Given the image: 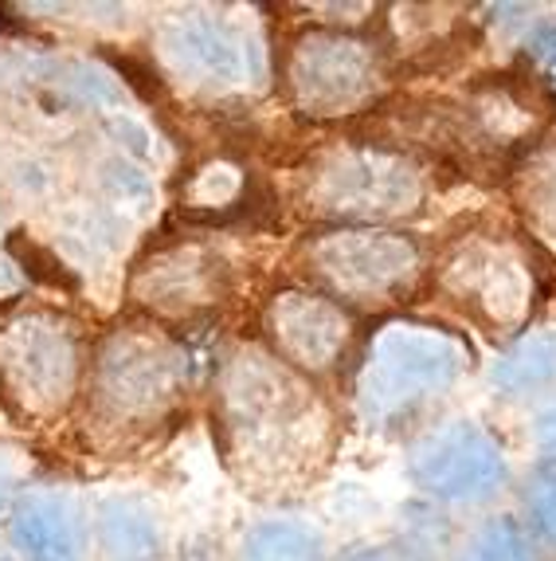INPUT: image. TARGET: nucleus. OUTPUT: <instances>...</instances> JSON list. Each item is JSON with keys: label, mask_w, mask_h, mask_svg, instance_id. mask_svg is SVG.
<instances>
[{"label": "nucleus", "mask_w": 556, "mask_h": 561, "mask_svg": "<svg viewBox=\"0 0 556 561\" xmlns=\"http://www.w3.org/2000/svg\"><path fill=\"white\" fill-rule=\"evenodd\" d=\"M431 287L466 322L490 337L525 334L541 299L537 255L521 236L501 228H471L454 236L431 263Z\"/></svg>", "instance_id": "39448f33"}, {"label": "nucleus", "mask_w": 556, "mask_h": 561, "mask_svg": "<svg viewBox=\"0 0 556 561\" xmlns=\"http://www.w3.org/2000/svg\"><path fill=\"white\" fill-rule=\"evenodd\" d=\"M510 197L525 232L556 255V138L537 141L513 161Z\"/></svg>", "instance_id": "4468645a"}, {"label": "nucleus", "mask_w": 556, "mask_h": 561, "mask_svg": "<svg viewBox=\"0 0 556 561\" xmlns=\"http://www.w3.org/2000/svg\"><path fill=\"white\" fill-rule=\"evenodd\" d=\"M525 506L533 530L548 546H556V463H545V468L533 471V479L525 486Z\"/></svg>", "instance_id": "aec40b11"}, {"label": "nucleus", "mask_w": 556, "mask_h": 561, "mask_svg": "<svg viewBox=\"0 0 556 561\" xmlns=\"http://www.w3.org/2000/svg\"><path fill=\"white\" fill-rule=\"evenodd\" d=\"M459 561H537V542L518 518H490L466 538Z\"/></svg>", "instance_id": "6ab92c4d"}, {"label": "nucleus", "mask_w": 556, "mask_h": 561, "mask_svg": "<svg viewBox=\"0 0 556 561\" xmlns=\"http://www.w3.org/2000/svg\"><path fill=\"white\" fill-rule=\"evenodd\" d=\"M9 538L24 561H83L86 518L67 495L32 491L12 506Z\"/></svg>", "instance_id": "ddd939ff"}, {"label": "nucleus", "mask_w": 556, "mask_h": 561, "mask_svg": "<svg viewBox=\"0 0 556 561\" xmlns=\"http://www.w3.org/2000/svg\"><path fill=\"white\" fill-rule=\"evenodd\" d=\"M158 59L169 83L188 94L228 99L259 83V47L240 24L216 12H173L158 24Z\"/></svg>", "instance_id": "9d476101"}, {"label": "nucleus", "mask_w": 556, "mask_h": 561, "mask_svg": "<svg viewBox=\"0 0 556 561\" xmlns=\"http://www.w3.org/2000/svg\"><path fill=\"white\" fill-rule=\"evenodd\" d=\"M240 561H325V542L306 523L267 518L243 534Z\"/></svg>", "instance_id": "a211bd4d"}, {"label": "nucleus", "mask_w": 556, "mask_h": 561, "mask_svg": "<svg viewBox=\"0 0 556 561\" xmlns=\"http://www.w3.org/2000/svg\"><path fill=\"white\" fill-rule=\"evenodd\" d=\"M126 299L141 319L158 327H193L212 319L232 299V267L216 243L196 236H165L149 243L146 255L130 267Z\"/></svg>", "instance_id": "1a4fd4ad"}, {"label": "nucleus", "mask_w": 556, "mask_h": 561, "mask_svg": "<svg viewBox=\"0 0 556 561\" xmlns=\"http://www.w3.org/2000/svg\"><path fill=\"white\" fill-rule=\"evenodd\" d=\"M9 495H12V476H9V468H4V459H0V511L9 506Z\"/></svg>", "instance_id": "a878e982"}, {"label": "nucleus", "mask_w": 556, "mask_h": 561, "mask_svg": "<svg viewBox=\"0 0 556 561\" xmlns=\"http://www.w3.org/2000/svg\"><path fill=\"white\" fill-rule=\"evenodd\" d=\"M310 287L341 307H389L419 287L427 248L416 236L381 225H334L298 248Z\"/></svg>", "instance_id": "6e6552de"}, {"label": "nucleus", "mask_w": 556, "mask_h": 561, "mask_svg": "<svg viewBox=\"0 0 556 561\" xmlns=\"http://www.w3.org/2000/svg\"><path fill=\"white\" fill-rule=\"evenodd\" d=\"M471 342L436 322L392 319L364 342L352 369V409L369 428H399L451 389L471 365Z\"/></svg>", "instance_id": "7ed1b4c3"}, {"label": "nucleus", "mask_w": 556, "mask_h": 561, "mask_svg": "<svg viewBox=\"0 0 556 561\" xmlns=\"http://www.w3.org/2000/svg\"><path fill=\"white\" fill-rule=\"evenodd\" d=\"M212 436L235 483L275 499L314 483L334 459L337 412L263 342H240L216 369Z\"/></svg>", "instance_id": "f257e3e1"}, {"label": "nucleus", "mask_w": 556, "mask_h": 561, "mask_svg": "<svg viewBox=\"0 0 556 561\" xmlns=\"http://www.w3.org/2000/svg\"><path fill=\"white\" fill-rule=\"evenodd\" d=\"M287 106L302 118L337 122L369 114L389 87V51L369 32L310 24L278 59Z\"/></svg>", "instance_id": "423d86ee"}, {"label": "nucleus", "mask_w": 556, "mask_h": 561, "mask_svg": "<svg viewBox=\"0 0 556 561\" xmlns=\"http://www.w3.org/2000/svg\"><path fill=\"white\" fill-rule=\"evenodd\" d=\"M341 561H427V558L412 550V546H364V550L345 553Z\"/></svg>", "instance_id": "4be33fe9"}, {"label": "nucleus", "mask_w": 556, "mask_h": 561, "mask_svg": "<svg viewBox=\"0 0 556 561\" xmlns=\"http://www.w3.org/2000/svg\"><path fill=\"white\" fill-rule=\"evenodd\" d=\"M247 201H251L247 169L232 158H212L193 169L185 197H181V208H185L188 220H220V216L243 208Z\"/></svg>", "instance_id": "f3484780"}, {"label": "nucleus", "mask_w": 556, "mask_h": 561, "mask_svg": "<svg viewBox=\"0 0 556 561\" xmlns=\"http://www.w3.org/2000/svg\"><path fill=\"white\" fill-rule=\"evenodd\" d=\"M91 337L56 307L20 310L0 322V404L24 428L63 421L83 393Z\"/></svg>", "instance_id": "20e7f679"}, {"label": "nucleus", "mask_w": 556, "mask_h": 561, "mask_svg": "<svg viewBox=\"0 0 556 561\" xmlns=\"http://www.w3.org/2000/svg\"><path fill=\"white\" fill-rule=\"evenodd\" d=\"M193 357L173 330L126 319L91 342L79 436L99 456H130L158 444L188 404Z\"/></svg>", "instance_id": "f03ea898"}, {"label": "nucleus", "mask_w": 556, "mask_h": 561, "mask_svg": "<svg viewBox=\"0 0 556 561\" xmlns=\"http://www.w3.org/2000/svg\"><path fill=\"white\" fill-rule=\"evenodd\" d=\"M263 346L290 369L314 377L334 374L349 357L357 319L352 310L314 287H282L263 302Z\"/></svg>", "instance_id": "f8f14e48"}, {"label": "nucleus", "mask_w": 556, "mask_h": 561, "mask_svg": "<svg viewBox=\"0 0 556 561\" xmlns=\"http://www.w3.org/2000/svg\"><path fill=\"white\" fill-rule=\"evenodd\" d=\"M490 381L501 397H533L556 385V327L525 330L501 350Z\"/></svg>", "instance_id": "2eb2a0df"}, {"label": "nucleus", "mask_w": 556, "mask_h": 561, "mask_svg": "<svg viewBox=\"0 0 556 561\" xmlns=\"http://www.w3.org/2000/svg\"><path fill=\"white\" fill-rule=\"evenodd\" d=\"M408 476L424 495L454 506L490 503L510 483V459L483 424L451 421L412 444Z\"/></svg>", "instance_id": "9b49d317"}, {"label": "nucleus", "mask_w": 556, "mask_h": 561, "mask_svg": "<svg viewBox=\"0 0 556 561\" xmlns=\"http://www.w3.org/2000/svg\"><path fill=\"white\" fill-rule=\"evenodd\" d=\"M533 51H537L541 59H548V64L556 67V28H545L537 36V47H533Z\"/></svg>", "instance_id": "393cba45"}, {"label": "nucleus", "mask_w": 556, "mask_h": 561, "mask_svg": "<svg viewBox=\"0 0 556 561\" xmlns=\"http://www.w3.org/2000/svg\"><path fill=\"white\" fill-rule=\"evenodd\" d=\"M533 444H537V451L548 463H556V401L533 421Z\"/></svg>", "instance_id": "5701e85b"}, {"label": "nucleus", "mask_w": 556, "mask_h": 561, "mask_svg": "<svg viewBox=\"0 0 556 561\" xmlns=\"http://www.w3.org/2000/svg\"><path fill=\"white\" fill-rule=\"evenodd\" d=\"M302 197L314 216L341 225H381L416 216L427 201V178L412 153L381 141H337L306 165Z\"/></svg>", "instance_id": "0eeeda50"}, {"label": "nucleus", "mask_w": 556, "mask_h": 561, "mask_svg": "<svg viewBox=\"0 0 556 561\" xmlns=\"http://www.w3.org/2000/svg\"><path fill=\"white\" fill-rule=\"evenodd\" d=\"M103 181L111 185V193L118 201H141L149 197V178L146 173H138L134 165H126V161H106L103 165Z\"/></svg>", "instance_id": "412c9836"}, {"label": "nucleus", "mask_w": 556, "mask_h": 561, "mask_svg": "<svg viewBox=\"0 0 556 561\" xmlns=\"http://www.w3.org/2000/svg\"><path fill=\"white\" fill-rule=\"evenodd\" d=\"M94 542L106 561H153L158 518L138 499H106L94 515Z\"/></svg>", "instance_id": "dca6fc26"}, {"label": "nucleus", "mask_w": 556, "mask_h": 561, "mask_svg": "<svg viewBox=\"0 0 556 561\" xmlns=\"http://www.w3.org/2000/svg\"><path fill=\"white\" fill-rule=\"evenodd\" d=\"M16 290H20L16 263H12L9 255H0V299H9V295H16Z\"/></svg>", "instance_id": "b1692460"}]
</instances>
